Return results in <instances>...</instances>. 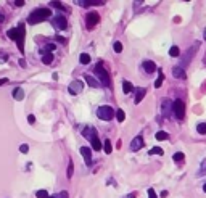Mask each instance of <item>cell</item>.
I'll return each instance as SVG.
<instances>
[{
  "label": "cell",
  "instance_id": "obj_41",
  "mask_svg": "<svg viewBox=\"0 0 206 198\" xmlns=\"http://www.w3.org/2000/svg\"><path fill=\"white\" fill-rule=\"evenodd\" d=\"M204 172H206V169H203V171H201V172H200V174H204Z\"/></svg>",
  "mask_w": 206,
  "mask_h": 198
},
{
  "label": "cell",
  "instance_id": "obj_19",
  "mask_svg": "<svg viewBox=\"0 0 206 198\" xmlns=\"http://www.w3.org/2000/svg\"><path fill=\"white\" fill-rule=\"evenodd\" d=\"M92 148L93 150H101V142L98 137H93L92 139Z\"/></svg>",
  "mask_w": 206,
  "mask_h": 198
},
{
  "label": "cell",
  "instance_id": "obj_27",
  "mask_svg": "<svg viewBox=\"0 0 206 198\" xmlns=\"http://www.w3.org/2000/svg\"><path fill=\"white\" fill-rule=\"evenodd\" d=\"M68 177H73V174H74V164H73V161H69V164H68Z\"/></svg>",
  "mask_w": 206,
  "mask_h": 198
},
{
  "label": "cell",
  "instance_id": "obj_43",
  "mask_svg": "<svg viewBox=\"0 0 206 198\" xmlns=\"http://www.w3.org/2000/svg\"><path fill=\"white\" fill-rule=\"evenodd\" d=\"M48 198H58V196H57V195H55V196H48Z\"/></svg>",
  "mask_w": 206,
  "mask_h": 198
},
{
  "label": "cell",
  "instance_id": "obj_34",
  "mask_svg": "<svg viewBox=\"0 0 206 198\" xmlns=\"http://www.w3.org/2000/svg\"><path fill=\"white\" fill-rule=\"evenodd\" d=\"M27 122H29V124H34V122H36V116L34 115H29V116H27Z\"/></svg>",
  "mask_w": 206,
  "mask_h": 198
},
{
  "label": "cell",
  "instance_id": "obj_4",
  "mask_svg": "<svg viewBox=\"0 0 206 198\" xmlns=\"http://www.w3.org/2000/svg\"><path fill=\"white\" fill-rule=\"evenodd\" d=\"M97 116L100 118V119H103V121H111L116 116V111L111 106H108V105H103V106H100L97 110Z\"/></svg>",
  "mask_w": 206,
  "mask_h": 198
},
{
  "label": "cell",
  "instance_id": "obj_42",
  "mask_svg": "<svg viewBox=\"0 0 206 198\" xmlns=\"http://www.w3.org/2000/svg\"><path fill=\"white\" fill-rule=\"evenodd\" d=\"M203 190H204V192H206V184H204V185H203Z\"/></svg>",
  "mask_w": 206,
  "mask_h": 198
},
{
  "label": "cell",
  "instance_id": "obj_1",
  "mask_svg": "<svg viewBox=\"0 0 206 198\" xmlns=\"http://www.w3.org/2000/svg\"><path fill=\"white\" fill-rule=\"evenodd\" d=\"M7 36L18 42V49H20V52L23 53V52H24V23H20V26H18L16 29H10L7 32Z\"/></svg>",
  "mask_w": 206,
  "mask_h": 198
},
{
  "label": "cell",
  "instance_id": "obj_23",
  "mask_svg": "<svg viewBox=\"0 0 206 198\" xmlns=\"http://www.w3.org/2000/svg\"><path fill=\"white\" fill-rule=\"evenodd\" d=\"M169 55L172 56V58H177V56H179V47H177V45H172L171 50H169Z\"/></svg>",
  "mask_w": 206,
  "mask_h": 198
},
{
  "label": "cell",
  "instance_id": "obj_3",
  "mask_svg": "<svg viewBox=\"0 0 206 198\" xmlns=\"http://www.w3.org/2000/svg\"><path fill=\"white\" fill-rule=\"evenodd\" d=\"M95 74L98 76V79H100V84L105 87H110L111 86V79L108 76V71L105 69V66H103V63H98L95 66Z\"/></svg>",
  "mask_w": 206,
  "mask_h": 198
},
{
  "label": "cell",
  "instance_id": "obj_14",
  "mask_svg": "<svg viewBox=\"0 0 206 198\" xmlns=\"http://www.w3.org/2000/svg\"><path fill=\"white\" fill-rule=\"evenodd\" d=\"M87 81V84L90 87H95V89H98V87H101V84L100 82H97V79L93 77V76H90V74H86V77H84Z\"/></svg>",
  "mask_w": 206,
  "mask_h": 198
},
{
  "label": "cell",
  "instance_id": "obj_40",
  "mask_svg": "<svg viewBox=\"0 0 206 198\" xmlns=\"http://www.w3.org/2000/svg\"><path fill=\"white\" fill-rule=\"evenodd\" d=\"M129 198H135V193H130V195H129Z\"/></svg>",
  "mask_w": 206,
  "mask_h": 198
},
{
  "label": "cell",
  "instance_id": "obj_33",
  "mask_svg": "<svg viewBox=\"0 0 206 198\" xmlns=\"http://www.w3.org/2000/svg\"><path fill=\"white\" fill-rule=\"evenodd\" d=\"M148 198H158L156 196V192H154L153 188H148Z\"/></svg>",
  "mask_w": 206,
  "mask_h": 198
},
{
  "label": "cell",
  "instance_id": "obj_15",
  "mask_svg": "<svg viewBox=\"0 0 206 198\" xmlns=\"http://www.w3.org/2000/svg\"><path fill=\"white\" fill-rule=\"evenodd\" d=\"M13 98H15V100H18V102H21L23 98H24V92H23L21 87H16L15 90H13Z\"/></svg>",
  "mask_w": 206,
  "mask_h": 198
},
{
  "label": "cell",
  "instance_id": "obj_24",
  "mask_svg": "<svg viewBox=\"0 0 206 198\" xmlns=\"http://www.w3.org/2000/svg\"><path fill=\"white\" fill-rule=\"evenodd\" d=\"M167 139V132H164V130H160V132H156V140H166Z\"/></svg>",
  "mask_w": 206,
  "mask_h": 198
},
{
  "label": "cell",
  "instance_id": "obj_16",
  "mask_svg": "<svg viewBox=\"0 0 206 198\" xmlns=\"http://www.w3.org/2000/svg\"><path fill=\"white\" fill-rule=\"evenodd\" d=\"M172 74H174L176 77H179V79H185V71L180 68V66H176V68H172Z\"/></svg>",
  "mask_w": 206,
  "mask_h": 198
},
{
  "label": "cell",
  "instance_id": "obj_39",
  "mask_svg": "<svg viewBox=\"0 0 206 198\" xmlns=\"http://www.w3.org/2000/svg\"><path fill=\"white\" fill-rule=\"evenodd\" d=\"M5 82H8V79H0V86H3Z\"/></svg>",
  "mask_w": 206,
  "mask_h": 198
},
{
  "label": "cell",
  "instance_id": "obj_5",
  "mask_svg": "<svg viewBox=\"0 0 206 198\" xmlns=\"http://www.w3.org/2000/svg\"><path fill=\"white\" fill-rule=\"evenodd\" d=\"M174 113H176V118L177 119H184V116H185V103L182 102V100H177L174 102Z\"/></svg>",
  "mask_w": 206,
  "mask_h": 198
},
{
  "label": "cell",
  "instance_id": "obj_35",
  "mask_svg": "<svg viewBox=\"0 0 206 198\" xmlns=\"http://www.w3.org/2000/svg\"><path fill=\"white\" fill-rule=\"evenodd\" d=\"M52 7H57V8H60V10H63V5L60 2H52Z\"/></svg>",
  "mask_w": 206,
  "mask_h": 198
},
{
  "label": "cell",
  "instance_id": "obj_17",
  "mask_svg": "<svg viewBox=\"0 0 206 198\" xmlns=\"http://www.w3.org/2000/svg\"><path fill=\"white\" fill-rule=\"evenodd\" d=\"M134 90V86L132 84H130L129 81H123V92L124 93H130Z\"/></svg>",
  "mask_w": 206,
  "mask_h": 198
},
{
  "label": "cell",
  "instance_id": "obj_21",
  "mask_svg": "<svg viewBox=\"0 0 206 198\" xmlns=\"http://www.w3.org/2000/svg\"><path fill=\"white\" fill-rule=\"evenodd\" d=\"M79 61H81L82 64H87V63H90V55H89V53H82L81 56H79Z\"/></svg>",
  "mask_w": 206,
  "mask_h": 198
},
{
  "label": "cell",
  "instance_id": "obj_44",
  "mask_svg": "<svg viewBox=\"0 0 206 198\" xmlns=\"http://www.w3.org/2000/svg\"><path fill=\"white\" fill-rule=\"evenodd\" d=\"M0 20H2V15H0Z\"/></svg>",
  "mask_w": 206,
  "mask_h": 198
},
{
  "label": "cell",
  "instance_id": "obj_20",
  "mask_svg": "<svg viewBox=\"0 0 206 198\" xmlns=\"http://www.w3.org/2000/svg\"><path fill=\"white\" fill-rule=\"evenodd\" d=\"M52 61H53V55L52 53H45L44 56H42V63L44 64H50Z\"/></svg>",
  "mask_w": 206,
  "mask_h": 198
},
{
  "label": "cell",
  "instance_id": "obj_38",
  "mask_svg": "<svg viewBox=\"0 0 206 198\" xmlns=\"http://www.w3.org/2000/svg\"><path fill=\"white\" fill-rule=\"evenodd\" d=\"M47 50H55V44H48L47 45Z\"/></svg>",
  "mask_w": 206,
  "mask_h": 198
},
{
  "label": "cell",
  "instance_id": "obj_13",
  "mask_svg": "<svg viewBox=\"0 0 206 198\" xmlns=\"http://www.w3.org/2000/svg\"><path fill=\"white\" fill-rule=\"evenodd\" d=\"M174 103H171L169 100H163V115L164 116H169V113H171V110H174Z\"/></svg>",
  "mask_w": 206,
  "mask_h": 198
},
{
  "label": "cell",
  "instance_id": "obj_6",
  "mask_svg": "<svg viewBox=\"0 0 206 198\" xmlns=\"http://www.w3.org/2000/svg\"><path fill=\"white\" fill-rule=\"evenodd\" d=\"M82 89H84V84H82V81H73L71 84H69V87H68V90H69V93L71 95H77V93H81L82 92Z\"/></svg>",
  "mask_w": 206,
  "mask_h": 198
},
{
  "label": "cell",
  "instance_id": "obj_22",
  "mask_svg": "<svg viewBox=\"0 0 206 198\" xmlns=\"http://www.w3.org/2000/svg\"><path fill=\"white\" fill-rule=\"evenodd\" d=\"M116 118H118L119 122H123V121L126 119V113L121 110V108H118V110H116Z\"/></svg>",
  "mask_w": 206,
  "mask_h": 198
},
{
  "label": "cell",
  "instance_id": "obj_30",
  "mask_svg": "<svg viewBox=\"0 0 206 198\" xmlns=\"http://www.w3.org/2000/svg\"><path fill=\"white\" fill-rule=\"evenodd\" d=\"M113 49H114L116 53H121V52H123V45H121V42H114Z\"/></svg>",
  "mask_w": 206,
  "mask_h": 198
},
{
  "label": "cell",
  "instance_id": "obj_37",
  "mask_svg": "<svg viewBox=\"0 0 206 198\" xmlns=\"http://www.w3.org/2000/svg\"><path fill=\"white\" fill-rule=\"evenodd\" d=\"M58 198H68V193L66 192H61V193H60V195H57Z\"/></svg>",
  "mask_w": 206,
  "mask_h": 198
},
{
  "label": "cell",
  "instance_id": "obj_2",
  "mask_svg": "<svg viewBox=\"0 0 206 198\" xmlns=\"http://www.w3.org/2000/svg\"><path fill=\"white\" fill-rule=\"evenodd\" d=\"M50 16H52L50 8H37V10H34L29 15L27 23H29V24H37V23H42V21L48 20Z\"/></svg>",
  "mask_w": 206,
  "mask_h": 198
},
{
  "label": "cell",
  "instance_id": "obj_10",
  "mask_svg": "<svg viewBox=\"0 0 206 198\" xmlns=\"http://www.w3.org/2000/svg\"><path fill=\"white\" fill-rule=\"evenodd\" d=\"M142 68L145 69V73H148V74H151V73L156 71V64H154V61H151V60L143 61V63H142Z\"/></svg>",
  "mask_w": 206,
  "mask_h": 198
},
{
  "label": "cell",
  "instance_id": "obj_12",
  "mask_svg": "<svg viewBox=\"0 0 206 198\" xmlns=\"http://www.w3.org/2000/svg\"><path fill=\"white\" fill-rule=\"evenodd\" d=\"M81 155L86 158V163H87V164L92 163V159H90V158H92V150L89 148V147H81Z\"/></svg>",
  "mask_w": 206,
  "mask_h": 198
},
{
  "label": "cell",
  "instance_id": "obj_32",
  "mask_svg": "<svg viewBox=\"0 0 206 198\" xmlns=\"http://www.w3.org/2000/svg\"><path fill=\"white\" fill-rule=\"evenodd\" d=\"M20 152H21V153H27V152H29V147H27L26 143H23L21 147H20Z\"/></svg>",
  "mask_w": 206,
  "mask_h": 198
},
{
  "label": "cell",
  "instance_id": "obj_29",
  "mask_svg": "<svg viewBox=\"0 0 206 198\" xmlns=\"http://www.w3.org/2000/svg\"><path fill=\"white\" fill-rule=\"evenodd\" d=\"M150 155H163V148H160V147H154V148L150 150Z\"/></svg>",
  "mask_w": 206,
  "mask_h": 198
},
{
  "label": "cell",
  "instance_id": "obj_26",
  "mask_svg": "<svg viewBox=\"0 0 206 198\" xmlns=\"http://www.w3.org/2000/svg\"><path fill=\"white\" fill-rule=\"evenodd\" d=\"M36 196L37 198H48L50 195H48V192H47V190H39L36 193Z\"/></svg>",
  "mask_w": 206,
  "mask_h": 198
},
{
  "label": "cell",
  "instance_id": "obj_9",
  "mask_svg": "<svg viewBox=\"0 0 206 198\" xmlns=\"http://www.w3.org/2000/svg\"><path fill=\"white\" fill-rule=\"evenodd\" d=\"M142 147H143V139H142V135L134 137L132 142H130V150H132V152H137V150H140Z\"/></svg>",
  "mask_w": 206,
  "mask_h": 198
},
{
  "label": "cell",
  "instance_id": "obj_11",
  "mask_svg": "<svg viewBox=\"0 0 206 198\" xmlns=\"http://www.w3.org/2000/svg\"><path fill=\"white\" fill-rule=\"evenodd\" d=\"M145 93H147V89H142V87H139L137 90H135V100H134V103H135V105H139V103L143 100Z\"/></svg>",
  "mask_w": 206,
  "mask_h": 198
},
{
  "label": "cell",
  "instance_id": "obj_7",
  "mask_svg": "<svg viewBox=\"0 0 206 198\" xmlns=\"http://www.w3.org/2000/svg\"><path fill=\"white\" fill-rule=\"evenodd\" d=\"M98 21H100V16H98V13L92 11V13H89V15H87V20H86V23H87V27H89V29H92V27L95 26Z\"/></svg>",
  "mask_w": 206,
  "mask_h": 198
},
{
  "label": "cell",
  "instance_id": "obj_25",
  "mask_svg": "<svg viewBox=\"0 0 206 198\" xmlns=\"http://www.w3.org/2000/svg\"><path fill=\"white\" fill-rule=\"evenodd\" d=\"M196 130H198L200 132V134H206V122H200V124L198 126H196Z\"/></svg>",
  "mask_w": 206,
  "mask_h": 198
},
{
  "label": "cell",
  "instance_id": "obj_36",
  "mask_svg": "<svg viewBox=\"0 0 206 198\" xmlns=\"http://www.w3.org/2000/svg\"><path fill=\"white\" fill-rule=\"evenodd\" d=\"M15 5H18V7H23V5H24V0H16V2H15Z\"/></svg>",
  "mask_w": 206,
  "mask_h": 198
},
{
  "label": "cell",
  "instance_id": "obj_31",
  "mask_svg": "<svg viewBox=\"0 0 206 198\" xmlns=\"http://www.w3.org/2000/svg\"><path fill=\"white\" fill-rule=\"evenodd\" d=\"M174 161L176 163H182V161H184V153H176L174 155Z\"/></svg>",
  "mask_w": 206,
  "mask_h": 198
},
{
  "label": "cell",
  "instance_id": "obj_18",
  "mask_svg": "<svg viewBox=\"0 0 206 198\" xmlns=\"http://www.w3.org/2000/svg\"><path fill=\"white\" fill-rule=\"evenodd\" d=\"M103 148H105V153H106V155H110L111 152H113V145H111V140L106 139L105 143H103Z\"/></svg>",
  "mask_w": 206,
  "mask_h": 198
},
{
  "label": "cell",
  "instance_id": "obj_8",
  "mask_svg": "<svg viewBox=\"0 0 206 198\" xmlns=\"http://www.w3.org/2000/svg\"><path fill=\"white\" fill-rule=\"evenodd\" d=\"M52 23H53V26L57 27V29H66V26H68V21L64 16H55Z\"/></svg>",
  "mask_w": 206,
  "mask_h": 198
},
{
  "label": "cell",
  "instance_id": "obj_28",
  "mask_svg": "<svg viewBox=\"0 0 206 198\" xmlns=\"http://www.w3.org/2000/svg\"><path fill=\"white\" fill-rule=\"evenodd\" d=\"M163 81H164V76H163V74L160 73V76H158V81L154 82V87L160 89V87H161V84H163Z\"/></svg>",
  "mask_w": 206,
  "mask_h": 198
}]
</instances>
